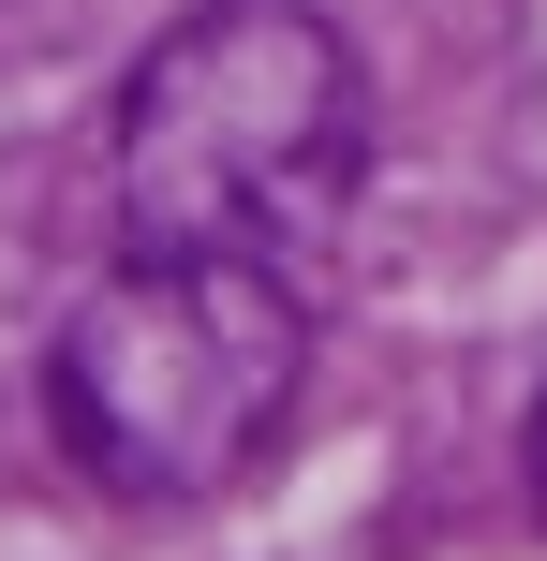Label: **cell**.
I'll list each match as a JSON object with an SVG mask.
<instances>
[{
  "instance_id": "3957f363",
  "label": "cell",
  "mask_w": 547,
  "mask_h": 561,
  "mask_svg": "<svg viewBox=\"0 0 547 561\" xmlns=\"http://www.w3.org/2000/svg\"><path fill=\"white\" fill-rule=\"evenodd\" d=\"M533 503H547V399H533Z\"/></svg>"
},
{
  "instance_id": "6da1fadb",
  "label": "cell",
  "mask_w": 547,
  "mask_h": 561,
  "mask_svg": "<svg viewBox=\"0 0 547 561\" xmlns=\"http://www.w3.org/2000/svg\"><path fill=\"white\" fill-rule=\"evenodd\" d=\"M311 399V310L266 252H134L45 340V428L104 503L193 517L282 458Z\"/></svg>"
},
{
  "instance_id": "7a4b0ae2",
  "label": "cell",
  "mask_w": 547,
  "mask_h": 561,
  "mask_svg": "<svg viewBox=\"0 0 547 561\" xmlns=\"http://www.w3.org/2000/svg\"><path fill=\"white\" fill-rule=\"evenodd\" d=\"M371 163V75L311 0H207L118 75L104 178L134 252H311Z\"/></svg>"
}]
</instances>
